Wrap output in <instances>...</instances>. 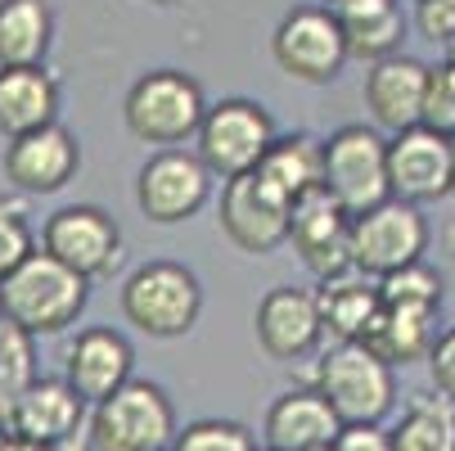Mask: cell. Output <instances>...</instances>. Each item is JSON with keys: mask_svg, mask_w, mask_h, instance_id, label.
<instances>
[{"mask_svg": "<svg viewBox=\"0 0 455 451\" xmlns=\"http://www.w3.org/2000/svg\"><path fill=\"white\" fill-rule=\"evenodd\" d=\"M86 298H91V280L77 276L73 267H63L45 248H36L14 276L0 280V311H5L10 326H19L32 339L63 334L68 326H77Z\"/></svg>", "mask_w": 455, "mask_h": 451, "instance_id": "obj_1", "label": "cell"}, {"mask_svg": "<svg viewBox=\"0 0 455 451\" xmlns=\"http://www.w3.org/2000/svg\"><path fill=\"white\" fill-rule=\"evenodd\" d=\"M204 113H208L204 86L180 68L140 73L122 100L126 132L145 145H163V149H180L189 136H199Z\"/></svg>", "mask_w": 455, "mask_h": 451, "instance_id": "obj_2", "label": "cell"}, {"mask_svg": "<svg viewBox=\"0 0 455 451\" xmlns=\"http://www.w3.org/2000/svg\"><path fill=\"white\" fill-rule=\"evenodd\" d=\"M311 389L343 424H383L397 411V370L365 343H334L320 357Z\"/></svg>", "mask_w": 455, "mask_h": 451, "instance_id": "obj_3", "label": "cell"}, {"mask_svg": "<svg viewBox=\"0 0 455 451\" xmlns=\"http://www.w3.org/2000/svg\"><path fill=\"white\" fill-rule=\"evenodd\" d=\"M122 316L149 339H185L204 316V285L185 262L154 257L126 276Z\"/></svg>", "mask_w": 455, "mask_h": 451, "instance_id": "obj_4", "label": "cell"}, {"mask_svg": "<svg viewBox=\"0 0 455 451\" xmlns=\"http://www.w3.org/2000/svg\"><path fill=\"white\" fill-rule=\"evenodd\" d=\"M86 433L95 451H172L180 424L163 383L132 379L113 398L91 407Z\"/></svg>", "mask_w": 455, "mask_h": 451, "instance_id": "obj_5", "label": "cell"}, {"mask_svg": "<svg viewBox=\"0 0 455 451\" xmlns=\"http://www.w3.org/2000/svg\"><path fill=\"white\" fill-rule=\"evenodd\" d=\"M275 117L262 100H243V95H230V100H217L208 104L204 113V126L194 136V154L204 158V167L221 181H235V176H248L262 167L267 149L275 145Z\"/></svg>", "mask_w": 455, "mask_h": 451, "instance_id": "obj_6", "label": "cell"}, {"mask_svg": "<svg viewBox=\"0 0 455 451\" xmlns=\"http://www.w3.org/2000/svg\"><path fill=\"white\" fill-rule=\"evenodd\" d=\"M271 54H275L284 77L307 82V86L339 82L343 63L352 59L347 36H343V19L330 5H293L271 36Z\"/></svg>", "mask_w": 455, "mask_h": 451, "instance_id": "obj_7", "label": "cell"}, {"mask_svg": "<svg viewBox=\"0 0 455 451\" xmlns=\"http://www.w3.org/2000/svg\"><path fill=\"white\" fill-rule=\"evenodd\" d=\"M324 189L347 217H361L393 199L387 185V141L365 122H347L324 141Z\"/></svg>", "mask_w": 455, "mask_h": 451, "instance_id": "obj_8", "label": "cell"}, {"mask_svg": "<svg viewBox=\"0 0 455 451\" xmlns=\"http://www.w3.org/2000/svg\"><path fill=\"white\" fill-rule=\"evenodd\" d=\"M428 253V221L415 204L387 199L361 217H352V262L361 276L383 280Z\"/></svg>", "mask_w": 455, "mask_h": 451, "instance_id": "obj_9", "label": "cell"}, {"mask_svg": "<svg viewBox=\"0 0 455 451\" xmlns=\"http://www.w3.org/2000/svg\"><path fill=\"white\" fill-rule=\"evenodd\" d=\"M212 172L204 167L199 154L189 149H158L145 158L136 176V204L149 221L158 226H180L189 217H199L212 199Z\"/></svg>", "mask_w": 455, "mask_h": 451, "instance_id": "obj_10", "label": "cell"}, {"mask_svg": "<svg viewBox=\"0 0 455 451\" xmlns=\"http://www.w3.org/2000/svg\"><path fill=\"white\" fill-rule=\"evenodd\" d=\"M41 248L86 280H104L122 262V226L95 204H68L45 217Z\"/></svg>", "mask_w": 455, "mask_h": 451, "instance_id": "obj_11", "label": "cell"}, {"mask_svg": "<svg viewBox=\"0 0 455 451\" xmlns=\"http://www.w3.org/2000/svg\"><path fill=\"white\" fill-rule=\"evenodd\" d=\"M289 217H293V204L257 172L221 181L217 221H221V230L235 248H243L252 257L275 253L280 244H289Z\"/></svg>", "mask_w": 455, "mask_h": 451, "instance_id": "obj_12", "label": "cell"}, {"mask_svg": "<svg viewBox=\"0 0 455 451\" xmlns=\"http://www.w3.org/2000/svg\"><path fill=\"white\" fill-rule=\"evenodd\" d=\"M289 244L315 280H334V276L356 271V262H352V217L339 208V199L324 185L302 195V199H293Z\"/></svg>", "mask_w": 455, "mask_h": 451, "instance_id": "obj_13", "label": "cell"}, {"mask_svg": "<svg viewBox=\"0 0 455 451\" xmlns=\"http://www.w3.org/2000/svg\"><path fill=\"white\" fill-rule=\"evenodd\" d=\"M0 167H5V181L19 189V195H54V189H63L77 176L82 145L63 122H50V126H41V132L5 141Z\"/></svg>", "mask_w": 455, "mask_h": 451, "instance_id": "obj_14", "label": "cell"}, {"mask_svg": "<svg viewBox=\"0 0 455 451\" xmlns=\"http://www.w3.org/2000/svg\"><path fill=\"white\" fill-rule=\"evenodd\" d=\"M252 330H257V348H262L271 361L293 366V361L311 357L324 339V320H320L315 294L293 289V285H275L262 302H257Z\"/></svg>", "mask_w": 455, "mask_h": 451, "instance_id": "obj_15", "label": "cell"}, {"mask_svg": "<svg viewBox=\"0 0 455 451\" xmlns=\"http://www.w3.org/2000/svg\"><path fill=\"white\" fill-rule=\"evenodd\" d=\"M387 185L393 199L402 204H433L451 195V141L428 132V126H411L402 136H387Z\"/></svg>", "mask_w": 455, "mask_h": 451, "instance_id": "obj_16", "label": "cell"}, {"mask_svg": "<svg viewBox=\"0 0 455 451\" xmlns=\"http://www.w3.org/2000/svg\"><path fill=\"white\" fill-rule=\"evenodd\" d=\"M424 91H428V63H419L415 54H393V59L370 63L361 100L370 109L374 132L402 136L411 126H419L424 122Z\"/></svg>", "mask_w": 455, "mask_h": 451, "instance_id": "obj_17", "label": "cell"}, {"mask_svg": "<svg viewBox=\"0 0 455 451\" xmlns=\"http://www.w3.org/2000/svg\"><path fill=\"white\" fill-rule=\"evenodd\" d=\"M136 348L122 330L108 326H91L73 339L68 361H63V379L73 383V393L86 407H100L104 398H113L122 383H132L136 374Z\"/></svg>", "mask_w": 455, "mask_h": 451, "instance_id": "obj_18", "label": "cell"}, {"mask_svg": "<svg viewBox=\"0 0 455 451\" xmlns=\"http://www.w3.org/2000/svg\"><path fill=\"white\" fill-rule=\"evenodd\" d=\"M82 429H86V402L73 393L68 379H36L10 411V420L0 424V433L36 442V447H59L77 438Z\"/></svg>", "mask_w": 455, "mask_h": 451, "instance_id": "obj_19", "label": "cell"}, {"mask_svg": "<svg viewBox=\"0 0 455 451\" xmlns=\"http://www.w3.org/2000/svg\"><path fill=\"white\" fill-rule=\"evenodd\" d=\"M343 420L334 415V407L324 402L315 389H289L271 402L267 411V447L271 451H320V447H334Z\"/></svg>", "mask_w": 455, "mask_h": 451, "instance_id": "obj_20", "label": "cell"}, {"mask_svg": "<svg viewBox=\"0 0 455 451\" xmlns=\"http://www.w3.org/2000/svg\"><path fill=\"white\" fill-rule=\"evenodd\" d=\"M59 122V82L41 68H0V136L19 141Z\"/></svg>", "mask_w": 455, "mask_h": 451, "instance_id": "obj_21", "label": "cell"}, {"mask_svg": "<svg viewBox=\"0 0 455 451\" xmlns=\"http://www.w3.org/2000/svg\"><path fill=\"white\" fill-rule=\"evenodd\" d=\"M315 307H320V320H324V334H334L339 343H361L365 330L383 311V294H379V280L347 271V276H334V280H320Z\"/></svg>", "mask_w": 455, "mask_h": 451, "instance_id": "obj_22", "label": "cell"}, {"mask_svg": "<svg viewBox=\"0 0 455 451\" xmlns=\"http://www.w3.org/2000/svg\"><path fill=\"white\" fill-rule=\"evenodd\" d=\"M437 334L442 330H437L433 307H383L361 343L397 370V366H411V361H428Z\"/></svg>", "mask_w": 455, "mask_h": 451, "instance_id": "obj_23", "label": "cell"}, {"mask_svg": "<svg viewBox=\"0 0 455 451\" xmlns=\"http://www.w3.org/2000/svg\"><path fill=\"white\" fill-rule=\"evenodd\" d=\"M54 41L50 0H0V68H41Z\"/></svg>", "mask_w": 455, "mask_h": 451, "instance_id": "obj_24", "label": "cell"}, {"mask_svg": "<svg viewBox=\"0 0 455 451\" xmlns=\"http://www.w3.org/2000/svg\"><path fill=\"white\" fill-rule=\"evenodd\" d=\"M257 176L275 185L289 204L311 195V189L324 185V141H315L311 132H280L262 167H257Z\"/></svg>", "mask_w": 455, "mask_h": 451, "instance_id": "obj_25", "label": "cell"}, {"mask_svg": "<svg viewBox=\"0 0 455 451\" xmlns=\"http://www.w3.org/2000/svg\"><path fill=\"white\" fill-rule=\"evenodd\" d=\"M343 19V36H347V50L365 63H379V59H393L402 54V41H406V14L397 0H352V5L339 10Z\"/></svg>", "mask_w": 455, "mask_h": 451, "instance_id": "obj_26", "label": "cell"}, {"mask_svg": "<svg viewBox=\"0 0 455 451\" xmlns=\"http://www.w3.org/2000/svg\"><path fill=\"white\" fill-rule=\"evenodd\" d=\"M387 433H393V451H455V402L437 389L415 393Z\"/></svg>", "mask_w": 455, "mask_h": 451, "instance_id": "obj_27", "label": "cell"}, {"mask_svg": "<svg viewBox=\"0 0 455 451\" xmlns=\"http://www.w3.org/2000/svg\"><path fill=\"white\" fill-rule=\"evenodd\" d=\"M36 339L23 334L19 326H0V424L10 420V411L19 407V398L36 383Z\"/></svg>", "mask_w": 455, "mask_h": 451, "instance_id": "obj_28", "label": "cell"}, {"mask_svg": "<svg viewBox=\"0 0 455 451\" xmlns=\"http://www.w3.org/2000/svg\"><path fill=\"white\" fill-rule=\"evenodd\" d=\"M383 307H433L442 311V271H433L428 262H411L393 276L379 280Z\"/></svg>", "mask_w": 455, "mask_h": 451, "instance_id": "obj_29", "label": "cell"}, {"mask_svg": "<svg viewBox=\"0 0 455 451\" xmlns=\"http://www.w3.org/2000/svg\"><path fill=\"white\" fill-rule=\"evenodd\" d=\"M172 451H262V447H257V438H252L248 424L212 415V420L185 424V429L176 433Z\"/></svg>", "mask_w": 455, "mask_h": 451, "instance_id": "obj_30", "label": "cell"}, {"mask_svg": "<svg viewBox=\"0 0 455 451\" xmlns=\"http://www.w3.org/2000/svg\"><path fill=\"white\" fill-rule=\"evenodd\" d=\"M32 253H36V235L28 226V199L0 195V280L14 276Z\"/></svg>", "mask_w": 455, "mask_h": 451, "instance_id": "obj_31", "label": "cell"}, {"mask_svg": "<svg viewBox=\"0 0 455 451\" xmlns=\"http://www.w3.org/2000/svg\"><path fill=\"white\" fill-rule=\"evenodd\" d=\"M424 126L446 141H455V59L428 63V91H424Z\"/></svg>", "mask_w": 455, "mask_h": 451, "instance_id": "obj_32", "label": "cell"}, {"mask_svg": "<svg viewBox=\"0 0 455 451\" xmlns=\"http://www.w3.org/2000/svg\"><path fill=\"white\" fill-rule=\"evenodd\" d=\"M415 28L433 45H455V0H419L415 5Z\"/></svg>", "mask_w": 455, "mask_h": 451, "instance_id": "obj_33", "label": "cell"}, {"mask_svg": "<svg viewBox=\"0 0 455 451\" xmlns=\"http://www.w3.org/2000/svg\"><path fill=\"white\" fill-rule=\"evenodd\" d=\"M428 379H433V389L442 398L455 402V326H446L428 352Z\"/></svg>", "mask_w": 455, "mask_h": 451, "instance_id": "obj_34", "label": "cell"}, {"mask_svg": "<svg viewBox=\"0 0 455 451\" xmlns=\"http://www.w3.org/2000/svg\"><path fill=\"white\" fill-rule=\"evenodd\" d=\"M334 451H393V433L383 424H343Z\"/></svg>", "mask_w": 455, "mask_h": 451, "instance_id": "obj_35", "label": "cell"}, {"mask_svg": "<svg viewBox=\"0 0 455 451\" xmlns=\"http://www.w3.org/2000/svg\"><path fill=\"white\" fill-rule=\"evenodd\" d=\"M50 451H95V447H91V433L82 429L77 438H68V442H59V447H50Z\"/></svg>", "mask_w": 455, "mask_h": 451, "instance_id": "obj_36", "label": "cell"}, {"mask_svg": "<svg viewBox=\"0 0 455 451\" xmlns=\"http://www.w3.org/2000/svg\"><path fill=\"white\" fill-rule=\"evenodd\" d=\"M0 451H50V447H36V442H23V438H0Z\"/></svg>", "mask_w": 455, "mask_h": 451, "instance_id": "obj_37", "label": "cell"}, {"mask_svg": "<svg viewBox=\"0 0 455 451\" xmlns=\"http://www.w3.org/2000/svg\"><path fill=\"white\" fill-rule=\"evenodd\" d=\"M451 199H455V141H451Z\"/></svg>", "mask_w": 455, "mask_h": 451, "instance_id": "obj_38", "label": "cell"}, {"mask_svg": "<svg viewBox=\"0 0 455 451\" xmlns=\"http://www.w3.org/2000/svg\"><path fill=\"white\" fill-rule=\"evenodd\" d=\"M145 5H180V0H145Z\"/></svg>", "mask_w": 455, "mask_h": 451, "instance_id": "obj_39", "label": "cell"}, {"mask_svg": "<svg viewBox=\"0 0 455 451\" xmlns=\"http://www.w3.org/2000/svg\"><path fill=\"white\" fill-rule=\"evenodd\" d=\"M343 5H352V0H330V10H343Z\"/></svg>", "mask_w": 455, "mask_h": 451, "instance_id": "obj_40", "label": "cell"}, {"mask_svg": "<svg viewBox=\"0 0 455 451\" xmlns=\"http://www.w3.org/2000/svg\"><path fill=\"white\" fill-rule=\"evenodd\" d=\"M0 326H5V311H0Z\"/></svg>", "mask_w": 455, "mask_h": 451, "instance_id": "obj_41", "label": "cell"}, {"mask_svg": "<svg viewBox=\"0 0 455 451\" xmlns=\"http://www.w3.org/2000/svg\"><path fill=\"white\" fill-rule=\"evenodd\" d=\"M320 451H334V447H320Z\"/></svg>", "mask_w": 455, "mask_h": 451, "instance_id": "obj_42", "label": "cell"}, {"mask_svg": "<svg viewBox=\"0 0 455 451\" xmlns=\"http://www.w3.org/2000/svg\"><path fill=\"white\" fill-rule=\"evenodd\" d=\"M451 59H455V45H451Z\"/></svg>", "mask_w": 455, "mask_h": 451, "instance_id": "obj_43", "label": "cell"}, {"mask_svg": "<svg viewBox=\"0 0 455 451\" xmlns=\"http://www.w3.org/2000/svg\"><path fill=\"white\" fill-rule=\"evenodd\" d=\"M262 451H271V447H262Z\"/></svg>", "mask_w": 455, "mask_h": 451, "instance_id": "obj_44", "label": "cell"}, {"mask_svg": "<svg viewBox=\"0 0 455 451\" xmlns=\"http://www.w3.org/2000/svg\"><path fill=\"white\" fill-rule=\"evenodd\" d=\"M0 438H5V433H0Z\"/></svg>", "mask_w": 455, "mask_h": 451, "instance_id": "obj_45", "label": "cell"}, {"mask_svg": "<svg viewBox=\"0 0 455 451\" xmlns=\"http://www.w3.org/2000/svg\"><path fill=\"white\" fill-rule=\"evenodd\" d=\"M415 5H419V0H415Z\"/></svg>", "mask_w": 455, "mask_h": 451, "instance_id": "obj_46", "label": "cell"}]
</instances>
